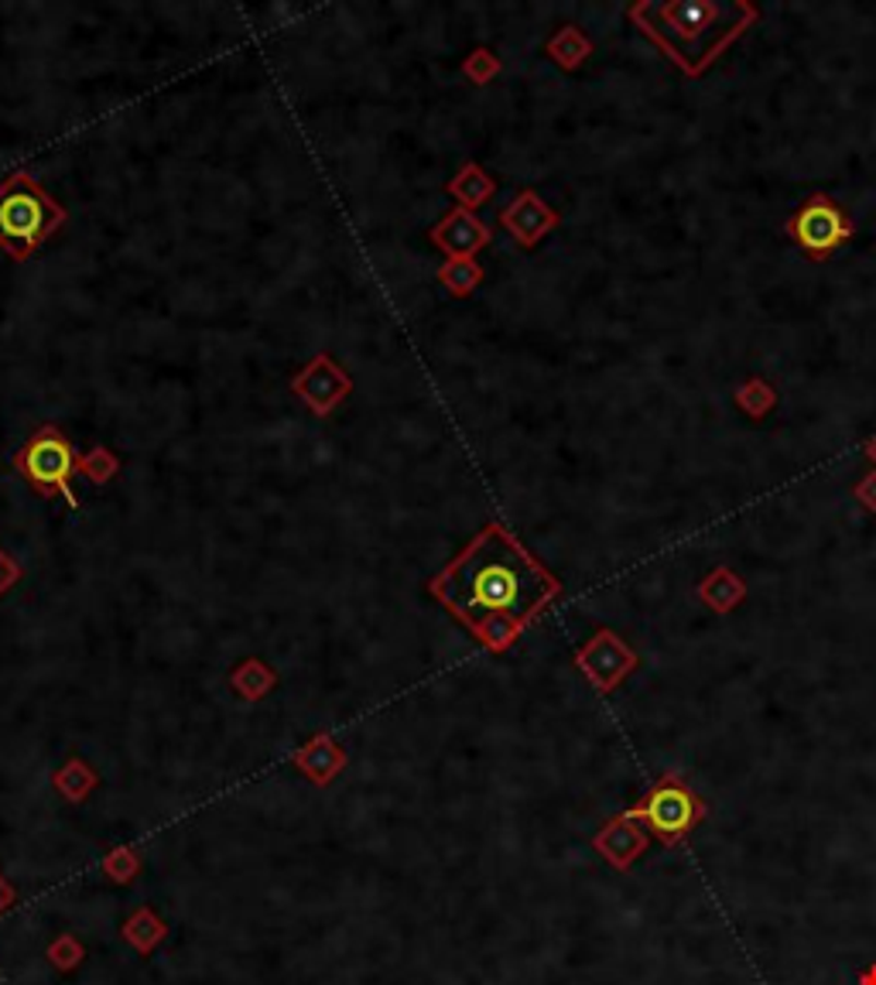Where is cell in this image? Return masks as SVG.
Here are the masks:
<instances>
[{"mask_svg":"<svg viewBox=\"0 0 876 985\" xmlns=\"http://www.w3.org/2000/svg\"><path fill=\"white\" fill-rule=\"evenodd\" d=\"M428 592L486 651L504 654L558 600L561 582L500 521H489L428 582Z\"/></svg>","mask_w":876,"mask_h":985,"instance_id":"6da1fadb","label":"cell"},{"mask_svg":"<svg viewBox=\"0 0 876 985\" xmlns=\"http://www.w3.org/2000/svg\"><path fill=\"white\" fill-rule=\"evenodd\" d=\"M637 28L664 48L688 75H702L706 66L736 35L757 21L754 4H723V0H678V4H634Z\"/></svg>","mask_w":876,"mask_h":985,"instance_id":"7a4b0ae2","label":"cell"},{"mask_svg":"<svg viewBox=\"0 0 876 985\" xmlns=\"http://www.w3.org/2000/svg\"><path fill=\"white\" fill-rule=\"evenodd\" d=\"M66 223V210L45 192L32 171H14L0 181V250L24 264Z\"/></svg>","mask_w":876,"mask_h":985,"instance_id":"3957f363","label":"cell"},{"mask_svg":"<svg viewBox=\"0 0 876 985\" xmlns=\"http://www.w3.org/2000/svg\"><path fill=\"white\" fill-rule=\"evenodd\" d=\"M627 815L640 824H648L661 842L678 845L682 839H688L695 828L706 821L709 805L685 781H678L675 773H667L648 791V797H643L637 808H630Z\"/></svg>","mask_w":876,"mask_h":985,"instance_id":"277c9868","label":"cell"},{"mask_svg":"<svg viewBox=\"0 0 876 985\" xmlns=\"http://www.w3.org/2000/svg\"><path fill=\"white\" fill-rule=\"evenodd\" d=\"M75 459H80V452L69 446V438L56 425H42L28 438V446L17 452L14 465L35 489L45 492V497L48 492H59V497L69 503V510H75L80 507V497H75V489H72Z\"/></svg>","mask_w":876,"mask_h":985,"instance_id":"5b68a950","label":"cell"},{"mask_svg":"<svg viewBox=\"0 0 876 985\" xmlns=\"http://www.w3.org/2000/svg\"><path fill=\"white\" fill-rule=\"evenodd\" d=\"M788 233L812 261H826V257H832L839 250V244L853 237V223L845 219V213L829 195L818 192L794 213V219L788 223Z\"/></svg>","mask_w":876,"mask_h":985,"instance_id":"8992f818","label":"cell"},{"mask_svg":"<svg viewBox=\"0 0 876 985\" xmlns=\"http://www.w3.org/2000/svg\"><path fill=\"white\" fill-rule=\"evenodd\" d=\"M637 664H640L637 651L616 630H596L576 654V667L600 695L620 688L637 670Z\"/></svg>","mask_w":876,"mask_h":985,"instance_id":"52a82bcc","label":"cell"},{"mask_svg":"<svg viewBox=\"0 0 876 985\" xmlns=\"http://www.w3.org/2000/svg\"><path fill=\"white\" fill-rule=\"evenodd\" d=\"M292 391L316 418H329L353 394V377L332 359V353H316L292 377Z\"/></svg>","mask_w":876,"mask_h":985,"instance_id":"ba28073f","label":"cell"},{"mask_svg":"<svg viewBox=\"0 0 876 985\" xmlns=\"http://www.w3.org/2000/svg\"><path fill=\"white\" fill-rule=\"evenodd\" d=\"M500 226L510 233L513 240H518L521 247H534V244H541L548 237V233L558 226V213L552 210V205L541 199L534 189H524V192H518L513 195L504 210H500Z\"/></svg>","mask_w":876,"mask_h":985,"instance_id":"9c48e42d","label":"cell"},{"mask_svg":"<svg viewBox=\"0 0 876 985\" xmlns=\"http://www.w3.org/2000/svg\"><path fill=\"white\" fill-rule=\"evenodd\" d=\"M428 237L449 261V257H476L483 247H489V240H494V229L470 210H449L431 226Z\"/></svg>","mask_w":876,"mask_h":985,"instance_id":"30bf717a","label":"cell"},{"mask_svg":"<svg viewBox=\"0 0 876 985\" xmlns=\"http://www.w3.org/2000/svg\"><path fill=\"white\" fill-rule=\"evenodd\" d=\"M592 848H596L613 869L627 873V869L640 859V855L651 848V835L643 832V824H640V821H634V818L624 811V815L609 818V821L600 828L596 839H592Z\"/></svg>","mask_w":876,"mask_h":985,"instance_id":"8fae6325","label":"cell"},{"mask_svg":"<svg viewBox=\"0 0 876 985\" xmlns=\"http://www.w3.org/2000/svg\"><path fill=\"white\" fill-rule=\"evenodd\" d=\"M292 763L305 781H312L316 787H329L346 767V749L332 736H312L305 746L295 749Z\"/></svg>","mask_w":876,"mask_h":985,"instance_id":"7c38bea8","label":"cell"},{"mask_svg":"<svg viewBox=\"0 0 876 985\" xmlns=\"http://www.w3.org/2000/svg\"><path fill=\"white\" fill-rule=\"evenodd\" d=\"M699 600L712 613L726 616V613H733L746 600V582L733 572V568L719 565V568H712V572L699 582Z\"/></svg>","mask_w":876,"mask_h":985,"instance_id":"4fadbf2b","label":"cell"},{"mask_svg":"<svg viewBox=\"0 0 876 985\" xmlns=\"http://www.w3.org/2000/svg\"><path fill=\"white\" fill-rule=\"evenodd\" d=\"M446 192L459 202V210H480V205H486L489 199H494V192H497V181L489 178L476 162H466L462 165L452 178H449V186H446Z\"/></svg>","mask_w":876,"mask_h":985,"instance_id":"5bb4252c","label":"cell"},{"mask_svg":"<svg viewBox=\"0 0 876 985\" xmlns=\"http://www.w3.org/2000/svg\"><path fill=\"white\" fill-rule=\"evenodd\" d=\"M229 688H234L244 702H261L277 688V670L261 657H244L234 670H229Z\"/></svg>","mask_w":876,"mask_h":985,"instance_id":"9a60e30c","label":"cell"},{"mask_svg":"<svg viewBox=\"0 0 876 985\" xmlns=\"http://www.w3.org/2000/svg\"><path fill=\"white\" fill-rule=\"evenodd\" d=\"M120 938L131 945L138 954H151L165 938H168V924L151 911V906H138V911L123 921Z\"/></svg>","mask_w":876,"mask_h":985,"instance_id":"2e32d148","label":"cell"},{"mask_svg":"<svg viewBox=\"0 0 876 985\" xmlns=\"http://www.w3.org/2000/svg\"><path fill=\"white\" fill-rule=\"evenodd\" d=\"M96 784H99V773L83 757L66 760L56 773H51V787H56L69 805H83V800L96 791Z\"/></svg>","mask_w":876,"mask_h":985,"instance_id":"e0dca14e","label":"cell"},{"mask_svg":"<svg viewBox=\"0 0 876 985\" xmlns=\"http://www.w3.org/2000/svg\"><path fill=\"white\" fill-rule=\"evenodd\" d=\"M545 51L558 69L576 72L592 56V41L582 35V28H576V24H561V28L548 38Z\"/></svg>","mask_w":876,"mask_h":985,"instance_id":"ac0fdd59","label":"cell"},{"mask_svg":"<svg viewBox=\"0 0 876 985\" xmlns=\"http://www.w3.org/2000/svg\"><path fill=\"white\" fill-rule=\"evenodd\" d=\"M438 284H442L446 292H452L455 298H466L483 284V268L476 257H449V261L438 268Z\"/></svg>","mask_w":876,"mask_h":985,"instance_id":"d6986e66","label":"cell"},{"mask_svg":"<svg viewBox=\"0 0 876 985\" xmlns=\"http://www.w3.org/2000/svg\"><path fill=\"white\" fill-rule=\"evenodd\" d=\"M736 407H739L743 414H750L754 422H760V418H767V414L778 407V391H774V387H770L767 380L750 377V380H746V383L739 387V391H736Z\"/></svg>","mask_w":876,"mask_h":985,"instance_id":"ffe728a7","label":"cell"},{"mask_svg":"<svg viewBox=\"0 0 876 985\" xmlns=\"http://www.w3.org/2000/svg\"><path fill=\"white\" fill-rule=\"evenodd\" d=\"M75 473L86 476L96 486H107L120 473V459L107 446H96V449H90V452H83L80 459H75Z\"/></svg>","mask_w":876,"mask_h":985,"instance_id":"44dd1931","label":"cell"},{"mask_svg":"<svg viewBox=\"0 0 876 985\" xmlns=\"http://www.w3.org/2000/svg\"><path fill=\"white\" fill-rule=\"evenodd\" d=\"M99 869L107 873V876L114 879V883L131 887L134 879H138V873H141V855H138V848H127V845L110 848V852L99 859Z\"/></svg>","mask_w":876,"mask_h":985,"instance_id":"7402d4cb","label":"cell"},{"mask_svg":"<svg viewBox=\"0 0 876 985\" xmlns=\"http://www.w3.org/2000/svg\"><path fill=\"white\" fill-rule=\"evenodd\" d=\"M45 958H48L56 972H75V969L83 965L86 948H83V941L75 938V935H59L56 941L45 948Z\"/></svg>","mask_w":876,"mask_h":985,"instance_id":"603a6c76","label":"cell"},{"mask_svg":"<svg viewBox=\"0 0 876 985\" xmlns=\"http://www.w3.org/2000/svg\"><path fill=\"white\" fill-rule=\"evenodd\" d=\"M500 59L494 56V51L489 48H473L466 59H462V75H466V80L473 83V86H486V83H494L497 75H500Z\"/></svg>","mask_w":876,"mask_h":985,"instance_id":"cb8c5ba5","label":"cell"},{"mask_svg":"<svg viewBox=\"0 0 876 985\" xmlns=\"http://www.w3.org/2000/svg\"><path fill=\"white\" fill-rule=\"evenodd\" d=\"M21 575H24V568L4 548H0V595H4L8 589H14L21 582Z\"/></svg>","mask_w":876,"mask_h":985,"instance_id":"d4e9b609","label":"cell"},{"mask_svg":"<svg viewBox=\"0 0 876 985\" xmlns=\"http://www.w3.org/2000/svg\"><path fill=\"white\" fill-rule=\"evenodd\" d=\"M853 492H856V500H860L866 510H873V513H876V470H873V473H866V476L856 483V489H853Z\"/></svg>","mask_w":876,"mask_h":985,"instance_id":"484cf974","label":"cell"},{"mask_svg":"<svg viewBox=\"0 0 876 985\" xmlns=\"http://www.w3.org/2000/svg\"><path fill=\"white\" fill-rule=\"evenodd\" d=\"M14 900H17V893H14V887L8 883L4 876H0V917H4L11 906H14Z\"/></svg>","mask_w":876,"mask_h":985,"instance_id":"4316f807","label":"cell"},{"mask_svg":"<svg viewBox=\"0 0 876 985\" xmlns=\"http://www.w3.org/2000/svg\"><path fill=\"white\" fill-rule=\"evenodd\" d=\"M860 985H876V965H869V969L860 975Z\"/></svg>","mask_w":876,"mask_h":985,"instance_id":"83f0119b","label":"cell"},{"mask_svg":"<svg viewBox=\"0 0 876 985\" xmlns=\"http://www.w3.org/2000/svg\"><path fill=\"white\" fill-rule=\"evenodd\" d=\"M863 452H866V459H869V462L876 465V435L869 438V442H866V449H863Z\"/></svg>","mask_w":876,"mask_h":985,"instance_id":"f1b7e54d","label":"cell"}]
</instances>
